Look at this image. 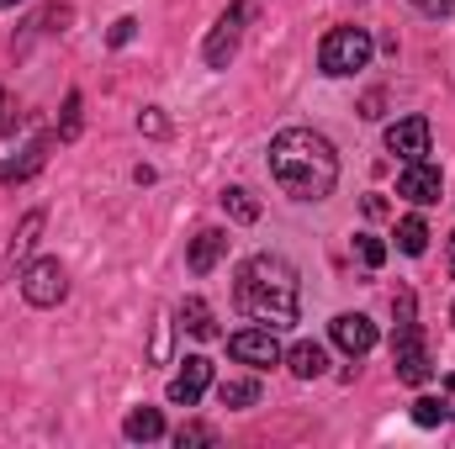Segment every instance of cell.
<instances>
[{
	"instance_id": "d4e9b609",
	"label": "cell",
	"mask_w": 455,
	"mask_h": 449,
	"mask_svg": "<svg viewBox=\"0 0 455 449\" xmlns=\"http://www.w3.org/2000/svg\"><path fill=\"white\" fill-rule=\"evenodd\" d=\"M392 318H397V328L419 323V296H413L408 286H397V296H392Z\"/></svg>"
},
{
	"instance_id": "3957f363",
	"label": "cell",
	"mask_w": 455,
	"mask_h": 449,
	"mask_svg": "<svg viewBox=\"0 0 455 449\" xmlns=\"http://www.w3.org/2000/svg\"><path fill=\"white\" fill-rule=\"evenodd\" d=\"M371 53H376V43H371L365 27H334V32H323V43H318V69H323L329 80H349V75H360V69L371 64Z\"/></svg>"
},
{
	"instance_id": "4316f807",
	"label": "cell",
	"mask_w": 455,
	"mask_h": 449,
	"mask_svg": "<svg viewBox=\"0 0 455 449\" xmlns=\"http://www.w3.org/2000/svg\"><path fill=\"white\" fill-rule=\"evenodd\" d=\"M132 37H138V16H116L112 32H107V48H127Z\"/></svg>"
},
{
	"instance_id": "e575fe53",
	"label": "cell",
	"mask_w": 455,
	"mask_h": 449,
	"mask_svg": "<svg viewBox=\"0 0 455 449\" xmlns=\"http://www.w3.org/2000/svg\"><path fill=\"white\" fill-rule=\"evenodd\" d=\"M451 323H455V307H451Z\"/></svg>"
},
{
	"instance_id": "4fadbf2b",
	"label": "cell",
	"mask_w": 455,
	"mask_h": 449,
	"mask_svg": "<svg viewBox=\"0 0 455 449\" xmlns=\"http://www.w3.org/2000/svg\"><path fill=\"white\" fill-rule=\"evenodd\" d=\"M297 381H318L323 370H329V349L323 343H313V338H302V343H291L286 349V359H281Z\"/></svg>"
},
{
	"instance_id": "7a4b0ae2",
	"label": "cell",
	"mask_w": 455,
	"mask_h": 449,
	"mask_svg": "<svg viewBox=\"0 0 455 449\" xmlns=\"http://www.w3.org/2000/svg\"><path fill=\"white\" fill-rule=\"evenodd\" d=\"M233 296H238V312L243 318H254L259 328H297V318H302V280H297V264L286 259V254H249L243 264H238V286H233Z\"/></svg>"
},
{
	"instance_id": "d6986e66",
	"label": "cell",
	"mask_w": 455,
	"mask_h": 449,
	"mask_svg": "<svg viewBox=\"0 0 455 449\" xmlns=\"http://www.w3.org/2000/svg\"><path fill=\"white\" fill-rule=\"evenodd\" d=\"M397 248H403L408 259H419V254H429V223H424L419 212L397 223Z\"/></svg>"
},
{
	"instance_id": "7402d4cb",
	"label": "cell",
	"mask_w": 455,
	"mask_h": 449,
	"mask_svg": "<svg viewBox=\"0 0 455 449\" xmlns=\"http://www.w3.org/2000/svg\"><path fill=\"white\" fill-rule=\"evenodd\" d=\"M223 212L233 217V223H259V201H254L243 185H228L223 191Z\"/></svg>"
},
{
	"instance_id": "9c48e42d",
	"label": "cell",
	"mask_w": 455,
	"mask_h": 449,
	"mask_svg": "<svg viewBox=\"0 0 455 449\" xmlns=\"http://www.w3.org/2000/svg\"><path fill=\"white\" fill-rule=\"evenodd\" d=\"M207 391H212V359H207V354H186L180 370L170 375V391H164V397H170L175 407H196Z\"/></svg>"
},
{
	"instance_id": "cb8c5ba5",
	"label": "cell",
	"mask_w": 455,
	"mask_h": 449,
	"mask_svg": "<svg viewBox=\"0 0 455 449\" xmlns=\"http://www.w3.org/2000/svg\"><path fill=\"white\" fill-rule=\"evenodd\" d=\"M175 445H180V449H191V445H218V429H212V423H180V429H175Z\"/></svg>"
},
{
	"instance_id": "277c9868",
	"label": "cell",
	"mask_w": 455,
	"mask_h": 449,
	"mask_svg": "<svg viewBox=\"0 0 455 449\" xmlns=\"http://www.w3.org/2000/svg\"><path fill=\"white\" fill-rule=\"evenodd\" d=\"M21 296H27V307H59V302L69 296V270H64V259H53V254L27 259V264H21Z\"/></svg>"
},
{
	"instance_id": "ac0fdd59",
	"label": "cell",
	"mask_w": 455,
	"mask_h": 449,
	"mask_svg": "<svg viewBox=\"0 0 455 449\" xmlns=\"http://www.w3.org/2000/svg\"><path fill=\"white\" fill-rule=\"evenodd\" d=\"M259 397H265V386L249 375V381H223L218 386V402L223 407H233V413H243V407H259Z\"/></svg>"
},
{
	"instance_id": "f1b7e54d",
	"label": "cell",
	"mask_w": 455,
	"mask_h": 449,
	"mask_svg": "<svg viewBox=\"0 0 455 449\" xmlns=\"http://www.w3.org/2000/svg\"><path fill=\"white\" fill-rule=\"evenodd\" d=\"M381 106H387V91H365V101H360V116H365V122H376V116H381Z\"/></svg>"
},
{
	"instance_id": "52a82bcc",
	"label": "cell",
	"mask_w": 455,
	"mask_h": 449,
	"mask_svg": "<svg viewBox=\"0 0 455 449\" xmlns=\"http://www.w3.org/2000/svg\"><path fill=\"white\" fill-rule=\"evenodd\" d=\"M228 354H233L238 365H249V370H270V365L286 359V349H281L275 328H238V334L228 338Z\"/></svg>"
},
{
	"instance_id": "e0dca14e",
	"label": "cell",
	"mask_w": 455,
	"mask_h": 449,
	"mask_svg": "<svg viewBox=\"0 0 455 449\" xmlns=\"http://www.w3.org/2000/svg\"><path fill=\"white\" fill-rule=\"evenodd\" d=\"M43 223H48L43 212H27V217H21V227H16V238H11V270L32 259V248H37V238H43Z\"/></svg>"
},
{
	"instance_id": "8fae6325",
	"label": "cell",
	"mask_w": 455,
	"mask_h": 449,
	"mask_svg": "<svg viewBox=\"0 0 455 449\" xmlns=\"http://www.w3.org/2000/svg\"><path fill=\"white\" fill-rule=\"evenodd\" d=\"M329 338L339 343L349 359H365V354L376 349V338H381V334H376V323H371L365 312H339V318L329 323Z\"/></svg>"
},
{
	"instance_id": "9a60e30c",
	"label": "cell",
	"mask_w": 455,
	"mask_h": 449,
	"mask_svg": "<svg viewBox=\"0 0 455 449\" xmlns=\"http://www.w3.org/2000/svg\"><path fill=\"white\" fill-rule=\"evenodd\" d=\"M122 439H127V445H154V439H164V413H159V407H132V413L122 418Z\"/></svg>"
},
{
	"instance_id": "83f0119b",
	"label": "cell",
	"mask_w": 455,
	"mask_h": 449,
	"mask_svg": "<svg viewBox=\"0 0 455 449\" xmlns=\"http://www.w3.org/2000/svg\"><path fill=\"white\" fill-rule=\"evenodd\" d=\"M148 354H154V365H164V359H170V318H159V323H154V349H148Z\"/></svg>"
},
{
	"instance_id": "836d02e7",
	"label": "cell",
	"mask_w": 455,
	"mask_h": 449,
	"mask_svg": "<svg viewBox=\"0 0 455 449\" xmlns=\"http://www.w3.org/2000/svg\"><path fill=\"white\" fill-rule=\"evenodd\" d=\"M451 275H455V232H451Z\"/></svg>"
},
{
	"instance_id": "44dd1931",
	"label": "cell",
	"mask_w": 455,
	"mask_h": 449,
	"mask_svg": "<svg viewBox=\"0 0 455 449\" xmlns=\"http://www.w3.org/2000/svg\"><path fill=\"white\" fill-rule=\"evenodd\" d=\"M80 127H85V96L69 91V96H64V112H59V143H75Z\"/></svg>"
},
{
	"instance_id": "6da1fadb",
	"label": "cell",
	"mask_w": 455,
	"mask_h": 449,
	"mask_svg": "<svg viewBox=\"0 0 455 449\" xmlns=\"http://www.w3.org/2000/svg\"><path fill=\"white\" fill-rule=\"evenodd\" d=\"M270 180L281 185V196L318 207L339 185V154L318 127H281L270 138Z\"/></svg>"
},
{
	"instance_id": "f546056e",
	"label": "cell",
	"mask_w": 455,
	"mask_h": 449,
	"mask_svg": "<svg viewBox=\"0 0 455 449\" xmlns=\"http://www.w3.org/2000/svg\"><path fill=\"white\" fill-rule=\"evenodd\" d=\"M69 27V5H53L48 16H43V32H64Z\"/></svg>"
},
{
	"instance_id": "ffe728a7",
	"label": "cell",
	"mask_w": 455,
	"mask_h": 449,
	"mask_svg": "<svg viewBox=\"0 0 455 449\" xmlns=\"http://www.w3.org/2000/svg\"><path fill=\"white\" fill-rule=\"evenodd\" d=\"M455 418V402H445V397H419L413 402V423L419 429H440V423H451Z\"/></svg>"
},
{
	"instance_id": "5b68a950",
	"label": "cell",
	"mask_w": 455,
	"mask_h": 449,
	"mask_svg": "<svg viewBox=\"0 0 455 449\" xmlns=\"http://www.w3.org/2000/svg\"><path fill=\"white\" fill-rule=\"evenodd\" d=\"M392 370L403 386H424L435 375V359H429V343H424V328L408 323V328H392Z\"/></svg>"
},
{
	"instance_id": "ba28073f",
	"label": "cell",
	"mask_w": 455,
	"mask_h": 449,
	"mask_svg": "<svg viewBox=\"0 0 455 449\" xmlns=\"http://www.w3.org/2000/svg\"><path fill=\"white\" fill-rule=\"evenodd\" d=\"M397 196L413 201V207H440V196H445V175H440V164H435V159H413V164H403V175H397Z\"/></svg>"
},
{
	"instance_id": "d6a6232c",
	"label": "cell",
	"mask_w": 455,
	"mask_h": 449,
	"mask_svg": "<svg viewBox=\"0 0 455 449\" xmlns=\"http://www.w3.org/2000/svg\"><path fill=\"white\" fill-rule=\"evenodd\" d=\"M5 112H11V101H5V91H0V122H5Z\"/></svg>"
},
{
	"instance_id": "7c38bea8",
	"label": "cell",
	"mask_w": 455,
	"mask_h": 449,
	"mask_svg": "<svg viewBox=\"0 0 455 449\" xmlns=\"http://www.w3.org/2000/svg\"><path fill=\"white\" fill-rule=\"evenodd\" d=\"M228 227H202L196 238H191V254H186V264H191V275H212L218 264H223V254H228Z\"/></svg>"
},
{
	"instance_id": "1f68e13d",
	"label": "cell",
	"mask_w": 455,
	"mask_h": 449,
	"mask_svg": "<svg viewBox=\"0 0 455 449\" xmlns=\"http://www.w3.org/2000/svg\"><path fill=\"white\" fill-rule=\"evenodd\" d=\"M16 5H27V0H0V11H16Z\"/></svg>"
},
{
	"instance_id": "8992f818",
	"label": "cell",
	"mask_w": 455,
	"mask_h": 449,
	"mask_svg": "<svg viewBox=\"0 0 455 449\" xmlns=\"http://www.w3.org/2000/svg\"><path fill=\"white\" fill-rule=\"evenodd\" d=\"M254 16V5L249 0H233L223 16L212 21V32H207V43H202V59H207V69H228L233 64V53H238V37H243V21Z\"/></svg>"
},
{
	"instance_id": "5bb4252c",
	"label": "cell",
	"mask_w": 455,
	"mask_h": 449,
	"mask_svg": "<svg viewBox=\"0 0 455 449\" xmlns=\"http://www.w3.org/2000/svg\"><path fill=\"white\" fill-rule=\"evenodd\" d=\"M53 143H59V132H43V138H32V143L21 148V159H16V164L0 175V180H5V185H21V180H32V175L48 164V148H53Z\"/></svg>"
},
{
	"instance_id": "484cf974",
	"label": "cell",
	"mask_w": 455,
	"mask_h": 449,
	"mask_svg": "<svg viewBox=\"0 0 455 449\" xmlns=\"http://www.w3.org/2000/svg\"><path fill=\"white\" fill-rule=\"evenodd\" d=\"M138 132L143 138H170V116L159 112V106H143L138 112Z\"/></svg>"
},
{
	"instance_id": "4dcf8cb0",
	"label": "cell",
	"mask_w": 455,
	"mask_h": 449,
	"mask_svg": "<svg viewBox=\"0 0 455 449\" xmlns=\"http://www.w3.org/2000/svg\"><path fill=\"white\" fill-rule=\"evenodd\" d=\"M408 5H419L424 16H451L455 11V0H408Z\"/></svg>"
},
{
	"instance_id": "603a6c76",
	"label": "cell",
	"mask_w": 455,
	"mask_h": 449,
	"mask_svg": "<svg viewBox=\"0 0 455 449\" xmlns=\"http://www.w3.org/2000/svg\"><path fill=\"white\" fill-rule=\"evenodd\" d=\"M355 254H360L365 270H381V264H387V243H381L376 232H355Z\"/></svg>"
},
{
	"instance_id": "30bf717a",
	"label": "cell",
	"mask_w": 455,
	"mask_h": 449,
	"mask_svg": "<svg viewBox=\"0 0 455 449\" xmlns=\"http://www.w3.org/2000/svg\"><path fill=\"white\" fill-rule=\"evenodd\" d=\"M429 116H397L392 127H387V154H397L403 164H413V159H429Z\"/></svg>"
},
{
	"instance_id": "2e32d148",
	"label": "cell",
	"mask_w": 455,
	"mask_h": 449,
	"mask_svg": "<svg viewBox=\"0 0 455 449\" xmlns=\"http://www.w3.org/2000/svg\"><path fill=\"white\" fill-rule=\"evenodd\" d=\"M175 323L191 338H218V318H212V307H207L202 296H186V302L175 307Z\"/></svg>"
}]
</instances>
